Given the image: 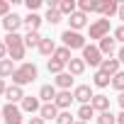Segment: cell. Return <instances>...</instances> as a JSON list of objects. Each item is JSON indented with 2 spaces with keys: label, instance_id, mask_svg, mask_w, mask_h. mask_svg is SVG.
Instances as JSON below:
<instances>
[{
  "label": "cell",
  "instance_id": "1",
  "mask_svg": "<svg viewBox=\"0 0 124 124\" xmlns=\"http://www.w3.org/2000/svg\"><path fill=\"white\" fill-rule=\"evenodd\" d=\"M37 76H39V71H37L34 63H20L17 71L12 73V85H20V88H22V85H27V83H34Z\"/></svg>",
  "mask_w": 124,
  "mask_h": 124
},
{
  "label": "cell",
  "instance_id": "2",
  "mask_svg": "<svg viewBox=\"0 0 124 124\" xmlns=\"http://www.w3.org/2000/svg\"><path fill=\"white\" fill-rule=\"evenodd\" d=\"M5 46H8V54H10L12 61H22V58H24V51H27V46H24V37H20L17 32L5 37Z\"/></svg>",
  "mask_w": 124,
  "mask_h": 124
},
{
  "label": "cell",
  "instance_id": "3",
  "mask_svg": "<svg viewBox=\"0 0 124 124\" xmlns=\"http://www.w3.org/2000/svg\"><path fill=\"white\" fill-rule=\"evenodd\" d=\"M61 39H63V46H66V49H71V51H73V49H80V51L85 49V37H83L80 32L66 29L63 34H61Z\"/></svg>",
  "mask_w": 124,
  "mask_h": 124
},
{
  "label": "cell",
  "instance_id": "4",
  "mask_svg": "<svg viewBox=\"0 0 124 124\" xmlns=\"http://www.w3.org/2000/svg\"><path fill=\"white\" fill-rule=\"evenodd\" d=\"M83 61H85V66L90 63L93 68H100V63H102V51L95 46V44H85V49H83V56H80Z\"/></svg>",
  "mask_w": 124,
  "mask_h": 124
},
{
  "label": "cell",
  "instance_id": "5",
  "mask_svg": "<svg viewBox=\"0 0 124 124\" xmlns=\"http://www.w3.org/2000/svg\"><path fill=\"white\" fill-rule=\"evenodd\" d=\"M95 12H100L105 20H109L112 15L119 12V3H114V0H95Z\"/></svg>",
  "mask_w": 124,
  "mask_h": 124
},
{
  "label": "cell",
  "instance_id": "6",
  "mask_svg": "<svg viewBox=\"0 0 124 124\" xmlns=\"http://www.w3.org/2000/svg\"><path fill=\"white\" fill-rule=\"evenodd\" d=\"M109 37V20H95L90 24V39H105Z\"/></svg>",
  "mask_w": 124,
  "mask_h": 124
},
{
  "label": "cell",
  "instance_id": "7",
  "mask_svg": "<svg viewBox=\"0 0 124 124\" xmlns=\"http://www.w3.org/2000/svg\"><path fill=\"white\" fill-rule=\"evenodd\" d=\"M3 119H5V124H22V107L8 102L3 107Z\"/></svg>",
  "mask_w": 124,
  "mask_h": 124
},
{
  "label": "cell",
  "instance_id": "8",
  "mask_svg": "<svg viewBox=\"0 0 124 124\" xmlns=\"http://www.w3.org/2000/svg\"><path fill=\"white\" fill-rule=\"evenodd\" d=\"M22 24H24V17H20L17 12H10L8 17H3V27L8 29V34H15Z\"/></svg>",
  "mask_w": 124,
  "mask_h": 124
},
{
  "label": "cell",
  "instance_id": "9",
  "mask_svg": "<svg viewBox=\"0 0 124 124\" xmlns=\"http://www.w3.org/2000/svg\"><path fill=\"white\" fill-rule=\"evenodd\" d=\"M119 66H122V63H119V58H112V56H109V58H102V63H100L97 71H102L105 76L114 78V76L119 73Z\"/></svg>",
  "mask_w": 124,
  "mask_h": 124
},
{
  "label": "cell",
  "instance_id": "10",
  "mask_svg": "<svg viewBox=\"0 0 124 124\" xmlns=\"http://www.w3.org/2000/svg\"><path fill=\"white\" fill-rule=\"evenodd\" d=\"M73 97H76L80 105H90V102H93V97H95V93H93V88H90V85H78V88L73 90Z\"/></svg>",
  "mask_w": 124,
  "mask_h": 124
},
{
  "label": "cell",
  "instance_id": "11",
  "mask_svg": "<svg viewBox=\"0 0 124 124\" xmlns=\"http://www.w3.org/2000/svg\"><path fill=\"white\" fill-rule=\"evenodd\" d=\"M76 97H73V93L71 90H58V95H56V100H54V105L61 109V112H66L68 107H71V102H73Z\"/></svg>",
  "mask_w": 124,
  "mask_h": 124
},
{
  "label": "cell",
  "instance_id": "12",
  "mask_svg": "<svg viewBox=\"0 0 124 124\" xmlns=\"http://www.w3.org/2000/svg\"><path fill=\"white\" fill-rule=\"evenodd\" d=\"M68 24H71V29H73V32H80V29L88 24V15H85V12H80V10H76V12L68 17Z\"/></svg>",
  "mask_w": 124,
  "mask_h": 124
},
{
  "label": "cell",
  "instance_id": "13",
  "mask_svg": "<svg viewBox=\"0 0 124 124\" xmlns=\"http://www.w3.org/2000/svg\"><path fill=\"white\" fill-rule=\"evenodd\" d=\"M27 95H24V90L20 88V85H8V90H5V100L10 102V105H15V102H22Z\"/></svg>",
  "mask_w": 124,
  "mask_h": 124
},
{
  "label": "cell",
  "instance_id": "14",
  "mask_svg": "<svg viewBox=\"0 0 124 124\" xmlns=\"http://www.w3.org/2000/svg\"><path fill=\"white\" fill-rule=\"evenodd\" d=\"M97 49L102 51V56H112V54L117 51V39H114V37H105V39H100Z\"/></svg>",
  "mask_w": 124,
  "mask_h": 124
},
{
  "label": "cell",
  "instance_id": "15",
  "mask_svg": "<svg viewBox=\"0 0 124 124\" xmlns=\"http://www.w3.org/2000/svg\"><path fill=\"white\" fill-rule=\"evenodd\" d=\"M17 71V66H15V61L12 58H3V61H0V78H12V73Z\"/></svg>",
  "mask_w": 124,
  "mask_h": 124
},
{
  "label": "cell",
  "instance_id": "16",
  "mask_svg": "<svg viewBox=\"0 0 124 124\" xmlns=\"http://www.w3.org/2000/svg\"><path fill=\"white\" fill-rule=\"evenodd\" d=\"M41 109V102H39V97H32V95H27L24 100H22V112H29V114H34V112H39Z\"/></svg>",
  "mask_w": 124,
  "mask_h": 124
},
{
  "label": "cell",
  "instance_id": "17",
  "mask_svg": "<svg viewBox=\"0 0 124 124\" xmlns=\"http://www.w3.org/2000/svg\"><path fill=\"white\" fill-rule=\"evenodd\" d=\"M90 105H93V109L100 112V114H102V112H109V97H107V95H95Z\"/></svg>",
  "mask_w": 124,
  "mask_h": 124
},
{
  "label": "cell",
  "instance_id": "18",
  "mask_svg": "<svg viewBox=\"0 0 124 124\" xmlns=\"http://www.w3.org/2000/svg\"><path fill=\"white\" fill-rule=\"evenodd\" d=\"M39 117H41L44 122H49V119H56V117H58V107H56L54 102H46V105H41V109H39Z\"/></svg>",
  "mask_w": 124,
  "mask_h": 124
},
{
  "label": "cell",
  "instance_id": "19",
  "mask_svg": "<svg viewBox=\"0 0 124 124\" xmlns=\"http://www.w3.org/2000/svg\"><path fill=\"white\" fill-rule=\"evenodd\" d=\"M54 85L58 88V90H71V85H73V76L68 73V71H63L61 76H56V80H54Z\"/></svg>",
  "mask_w": 124,
  "mask_h": 124
},
{
  "label": "cell",
  "instance_id": "20",
  "mask_svg": "<svg viewBox=\"0 0 124 124\" xmlns=\"http://www.w3.org/2000/svg\"><path fill=\"white\" fill-rule=\"evenodd\" d=\"M41 22H44V17H39L37 12H29V15L24 17V27H27L29 32H39V27H41Z\"/></svg>",
  "mask_w": 124,
  "mask_h": 124
},
{
  "label": "cell",
  "instance_id": "21",
  "mask_svg": "<svg viewBox=\"0 0 124 124\" xmlns=\"http://www.w3.org/2000/svg\"><path fill=\"white\" fill-rule=\"evenodd\" d=\"M56 95H58L56 85H41V90H39V100H44V105H46V102H54Z\"/></svg>",
  "mask_w": 124,
  "mask_h": 124
},
{
  "label": "cell",
  "instance_id": "22",
  "mask_svg": "<svg viewBox=\"0 0 124 124\" xmlns=\"http://www.w3.org/2000/svg\"><path fill=\"white\" fill-rule=\"evenodd\" d=\"M68 73H71V76H83V73H85V61H83V58H71Z\"/></svg>",
  "mask_w": 124,
  "mask_h": 124
},
{
  "label": "cell",
  "instance_id": "23",
  "mask_svg": "<svg viewBox=\"0 0 124 124\" xmlns=\"http://www.w3.org/2000/svg\"><path fill=\"white\" fill-rule=\"evenodd\" d=\"M51 58H56V61H61V63H66V66H68L73 56H71V49H66V46H58V49L54 51V56H51Z\"/></svg>",
  "mask_w": 124,
  "mask_h": 124
},
{
  "label": "cell",
  "instance_id": "24",
  "mask_svg": "<svg viewBox=\"0 0 124 124\" xmlns=\"http://www.w3.org/2000/svg\"><path fill=\"white\" fill-rule=\"evenodd\" d=\"M41 34L39 32H27V37H24V46L27 49H39V44H41Z\"/></svg>",
  "mask_w": 124,
  "mask_h": 124
},
{
  "label": "cell",
  "instance_id": "25",
  "mask_svg": "<svg viewBox=\"0 0 124 124\" xmlns=\"http://www.w3.org/2000/svg\"><path fill=\"white\" fill-rule=\"evenodd\" d=\"M56 49H58V46L54 44V39H46V37H44L41 44H39V54H41V56H54Z\"/></svg>",
  "mask_w": 124,
  "mask_h": 124
},
{
  "label": "cell",
  "instance_id": "26",
  "mask_svg": "<svg viewBox=\"0 0 124 124\" xmlns=\"http://www.w3.org/2000/svg\"><path fill=\"white\" fill-rule=\"evenodd\" d=\"M76 8H78L76 0H61V3H58V12L61 15H68V17L76 12Z\"/></svg>",
  "mask_w": 124,
  "mask_h": 124
},
{
  "label": "cell",
  "instance_id": "27",
  "mask_svg": "<svg viewBox=\"0 0 124 124\" xmlns=\"http://www.w3.org/2000/svg\"><path fill=\"white\" fill-rule=\"evenodd\" d=\"M90 117H95L93 105H80L78 107V122H90Z\"/></svg>",
  "mask_w": 124,
  "mask_h": 124
},
{
  "label": "cell",
  "instance_id": "28",
  "mask_svg": "<svg viewBox=\"0 0 124 124\" xmlns=\"http://www.w3.org/2000/svg\"><path fill=\"white\" fill-rule=\"evenodd\" d=\"M93 83H95L97 88H107V85H112V78H109V76H105L102 71H97V73L93 76Z\"/></svg>",
  "mask_w": 124,
  "mask_h": 124
},
{
  "label": "cell",
  "instance_id": "29",
  "mask_svg": "<svg viewBox=\"0 0 124 124\" xmlns=\"http://www.w3.org/2000/svg\"><path fill=\"white\" fill-rule=\"evenodd\" d=\"M46 68H49V73H54V76H61V73H63V68H66V63H61V61H56V58H49Z\"/></svg>",
  "mask_w": 124,
  "mask_h": 124
},
{
  "label": "cell",
  "instance_id": "30",
  "mask_svg": "<svg viewBox=\"0 0 124 124\" xmlns=\"http://www.w3.org/2000/svg\"><path fill=\"white\" fill-rule=\"evenodd\" d=\"M61 17H63V15L58 12V8H51V10H46V17H44V20H46L49 24H58Z\"/></svg>",
  "mask_w": 124,
  "mask_h": 124
},
{
  "label": "cell",
  "instance_id": "31",
  "mask_svg": "<svg viewBox=\"0 0 124 124\" xmlns=\"http://www.w3.org/2000/svg\"><path fill=\"white\" fill-rule=\"evenodd\" d=\"M97 124H117V117L112 112H102V114H97Z\"/></svg>",
  "mask_w": 124,
  "mask_h": 124
},
{
  "label": "cell",
  "instance_id": "32",
  "mask_svg": "<svg viewBox=\"0 0 124 124\" xmlns=\"http://www.w3.org/2000/svg\"><path fill=\"white\" fill-rule=\"evenodd\" d=\"M112 88L119 90V93H124V71H119V73L112 78Z\"/></svg>",
  "mask_w": 124,
  "mask_h": 124
},
{
  "label": "cell",
  "instance_id": "33",
  "mask_svg": "<svg viewBox=\"0 0 124 124\" xmlns=\"http://www.w3.org/2000/svg\"><path fill=\"white\" fill-rule=\"evenodd\" d=\"M78 10L80 12H95V0H80V3H78Z\"/></svg>",
  "mask_w": 124,
  "mask_h": 124
},
{
  "label": "cell",
  "instance_id": "34",
  "mask_svg": "<svg viewBox=\"0 0 124 124\" xmlns=\"http://www.w3.org/2000/svg\"><path fill=\"white\" fill-rule=\"evenodd\" d=\"M56 124H76V122H73L71 112H58V117H56Z\"/></svg>",
  "mask_w": 124,
  "mask_h": 124
},
{
  "label": "cell",
  "instance_id": "35",
  "mask_svg": "<svg viewBox=\"0 0 124 124\" xmlns=\"http://www.w3.org/2000/svg\"><path fill=\"white\" fill-rule=\"evenodd\" d=\"M10 15V3L8 0H0V17H8Z\"/></svg>",
  "mask_w": 124,
  "mask_h": 124
},
{
  "label": "cell",
  "instance_id": "36",
  "mask_svg": "<svg viewBox=\"0 0 124 124\" xmlns=\"http://www.w3.org/2000/svg\"><path fill=\"white\" fill-rule=\"evenodd\" d=\"M117 41H122V46H124V24H119L117 29H114V34H112Z\"/></svg>",
  "mask_w": 124,
  "mask_h": 124
},
{
  "label": "cell",
  "instance_id": "37",
  "mask_svg": "<svg viewBox=\"0 0 124 124\" xmlns=\"http://www.w3.org/2000/svg\"><path fill=\"white\" fill-rule=\"evenodd\" d=\"M39 8H41V0H27V10L29 12H37Z\"/></svg>",
  "mask_w": 124,
  "mask_h": 124
},
{
  "label": "cell",
  "instance_id": "38",
  "mask_svg": "<svg viewBox=\"0 0 124 124\" xmlns=\"http://www.w3.org/2000/svg\"><path fill=\"white\" fill-rule=\"evenodd\" d=\"M8 56V46H5V41H0V61H3Z\"/></svg>",
  "mask_w": 124,
  "mask_h": 124
},
{
  "label": "cell",
  "instance_id": "39",
  "mask_svg": "<svg viewBox=\"0 0 124 124\" xmlns=\"http://www.w3.org/2000/svg\"><path fill=\"white\" fill-rule=\"evenodd\" d=\"M29 124H46L41 117H29Z\"/></svg>",
  "mask_w": 124,
  "mask_h": 124
},
{
  "label": "cell",
  "instance_id": "40",
  "mask_svg": "<svg viewBox=\"0 0 124 124\" xmlns=\"http://www.w3.org/2000/svg\"><path fill=\"white\" fill-rule=\"evenodd\" d=\"M117 58H119V63H124V46H119V51H117Z\"/></svg>",
  "mask_w": 124,
  "mask_h": 124
},
{
  "label": "cell",
  "instance_id": "41",
  "mask_svg": "<svg viewBox=\"0 0 124 124\" xmlns=\"http://www.w3.org/2000/svg\"><path fill=\"white\" fill-rule=\"evenodd\" d=\"M5 90H8V85H5V80L0 78V95H5Z\"/></svg>",
  "mask_w": 124,
  "mask_h": 124
},
{
  "label": "cell",
  "instance_id": "42",
  "mask_svg": "<svg viewBox=\"0 0 124 124\" xmlns=\"http://www.w3.org/2000/svg\"><path fill=\"white\" fill-rule=\"evenodd\" d=\"M117 15H119V20H122V22H124V3H122V5H119V12H117Z\"/></svg>",
  "mask_w": 124,
  "mask_h": 124
},
{
  "label": "cell",
  "instance_id": "43",
  "mask_svg": "<svg viewBox=\"0 0 124 124\" xmlns=\"http://www.w3.org/2000/svg\"><path fill=\"white\" fill-rule=\"evenodd\" d=\"M119 107H122V112H124V93H119Z\"/></svg>",
  "mask_w": 124,
  "mask_h": 124
},
{
  "label": "cell",
  "instance_id": "44",
  "mask_svg": "<svg viewBox=\"0 0 124 124\" xmlns=\"http://www.w3.org/2000/svg\"><path fill=\"white\" fill-rule=\"evenodd\" d=\"M117 124H124V112H122V114L117 117Z\"/></svg>",
  "mask_w": 124,
  "mask_h": 124
},
{
  "label": "cell",
  "instance_id": "45",
  "mask_svg": "<svg viewBox=\"0 0 124 124\" xmlns=\"http://www.w3.org/2000/svg\"><path fill=\"white\" fill-rule=\"evenodd\" d=\"M76 124H88V122H76Z\"/></svg>",
  "mask_w": 124,
  "mask_h": 124
},
{
  "label": "cell",
  "instance_id": "46",
  "mask_svg": "<svg viewBox=\"0 0 124 124\" xmlns=\"http://www.w3.org/2000/svg\"><path fill=\"white\" fill-rule=\"evenodd\" d=\"M0 119H3V109H0Z\"/></svg>",
  "mask_w": 124,
  "mask_h": 124
}]
</instances>
